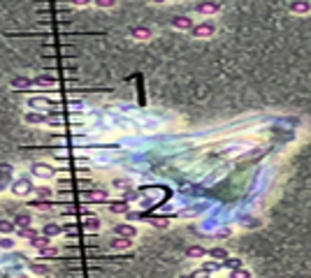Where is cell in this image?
Segmentation results:
<instances>
[{
    "label": "cell",
    "mask_w": 311,
    "mask_h": 278,
    "mask_svg": "<svg viewBox=\"0 0 311 278\" xmlns=\"http://www.w3.org/2000/svg\"><path fill=\"white\" fill-rule=\"evenodd\" d=\"M200 269L205 271L207 276H212V274H216L219 269H223V262H216V260H209V262H205Z\"/></svg>",
    "instance_id": "cell-10"
},
{
    "label": "cell",
    "mask_w": 311,
    "mask_h": 278,
    "mask_svg": "<svg viewBox=\"0 0 311 278\" xmlns=\"http://www.w3.org/2000/svg\"><path fill=\"white\" fill-rule=\"evenodd\" d=\"M46 102H51V100H44V98H33L31 102H28V105L33 107V109H42V112H44V105Z\"/></svg>",
    "instance_id": "cell-21"
},
{
    "label": "cell",
    "mask_w": 311,
    "mask_h": 278,
    "mask_svg": "<svg viewBox=\"0 0 311 278\" xmlns=\"http://www.w3.org/2000/svg\"><path fill=\"white\" fill-rule=\"evenodd\" d=\"M207 278H209V276H207Z\"/></svg>",
    "instance_id": "cell-33"
},
{
    "label": "cell",
    "mask_w": 311,
    "mask_h": 278,
    "mask_svg": "<svg viewBox=\"0 0 311 278\" xmlns=\"http://www.w3.org/2000/svg\"><path fill=\"white\" fill-rule=\"evenodd\" d=\"M205 253H207V250L202 248V246H190V248H188V255L190 257H202Z\"/></svg>",
    "instance_id": "cell-26"
},
{
    "label": "cell",
    "mask_w": 311,
    "mask_h": 278,
    "mask_svg": "<svg viewBox=\"0 0 311 278\" xmlns=\"http://www.w3.org/2000/svg\"><path fill=\"white\" fill-rule=\"evenodd\" d=\"M223 267H225V269H230V271H235V269H242L244 264H242V260H239V257H228V260L223 262Z\"/></svg>",
    "instance_id": "cell-17"
},
{
    "label": "cell",
    "mask_w": 311,
    "mask_h": 278,
    "mask_svg": "<svg viewBox=\"0 0 311 278\" xmlns=\"http://www.w3.org/2000/svg\"><path fill=\"white\" fill-rule=\"evenodd\" d=\"M190 35L193 38H212V35H216V26L212 21H202L190 30Z\"/></svg>",
    "instance_id": "cell-2"
},
{
    "label": "cell",
    "mask_w": 311,
    "mask_h": 278,
    "mask_svg": "<svg viewBox=\"0 0 311 278\" xmlns=\"http://www.w3.org/2000/svg\"><path fill=\"white\" fill-rule=\"evenodd\" d=\"M5 274H7V278H28V276H23L21 271H16V269H7Z\"/></svg>",
    "instance_id": "cell-29"
},
{
    "label": "cell",
    "mask_w": 311,
    "mask_h": 278,
    "mask_svg": "<svg viewBox=\"0 0 311 278\" xmlns=\"http://www.w3.org/2000/svg\"><path fill=\"white\" fill-rule=\"evenodd\" d=\"M61 232H63V227L56 225V223H46V225L42 227V234H44V237H49V239H51V237H58Z\"/></svg>",
    "instance_id": "cell-9"
},
{
    "label": "cell",
    "mask_w": 311,
    "mask_h": 278,
    "mask_svg": "<svg viewBox=\"0 0 311 278\" xmlns=\"http://www.w3.org/2000/svg\"><path fill=\"white\" fill-rule=\"evenodd\" d=\"M31 271L38 274V276H46V274H49V267L42 262H31Z\"/></svg>",
    "instance_id": "cell-18"
},
{
    "label": "cell",
    "mask_w": 311,
    "mask_h": 278,
    "mask_svg": "<svg viewBox=\"0 0 311 278\" xmlns=\"http://www.w3.org/2000/svg\"><path fill=\"white\" fill-rule=\"evenodd\" d=\"M42 234V230H35V227H21V230H16V237L19 239H28V241H35Z\"/></svg>",
    "instance_id": "cell-6"
},
{
    "label": "cell",
    "mask_w": 311,
    "mask_h": 278,
    "mask_svg": "<svg viewBox=\"0 0 311 278\" xmlns=\"http://www.w3.org/2000/svg\"><path fill=\"white\" fill-rule=\"evenodd\" d=\"M172 26L179 28V30H193V28H195L188 16H175V19H172Z\"/></svg>",
    "instance_id": "cell-7"
},
{
    "label": "cell",
    "mask_w": 311,
    "mask_h": 278,
    "mask_svg": "<svg viewBox=\"0 0 311 278\" xmlns=\"http://www.w3.org/2000/svg\"><path fill=\"white\" fill-rule=\"evenodd\" d=\"M0 248H2V250H12V248H14V239H9V237H0Z\"/></svg>",
    "instance_id": "cell-23"
},
{
    "label": "cell",
    "mask_w": 311,
    "mask_h": 278,
    "mask_svg": "<svg viewBox=\"0 0 311 278\" xmlns=\"http://www.w3.org/2000/svg\"><path fill=\"white\" fill-rule=\"evenodd\" d=\"M58 255V248H53V246H49V248L40 250V257H56Z\"/></svg>",
    "instance_id": "cell-28"
},
{
    "label": "cell",
    "mask_w": 311,
    "mask_h": 278,
    "mask_svg": "<svg viewBox=\"0 0 311 278\" xmlns=\"http://www.w3.org/2000/svg\"><path fill=\"white\" fill-rule=\"evenodd\" d=\"M181 278H193V276H181Z\"/></svg>",
    "instance_id": "cell-32"
},
{
    "label": "cell",
    "mask_w": 311,
    "mask_h": 278,
    "mask_svg": "<svg viewBox=\"0 0 311 278\" xmlns=\"http://www.w3.org/2000/svg\"><path fill=\"white\" fill-rule=\"evenodd\" d=\"M31 86H33L31 79H21V77L12 81V88H31Z\"/></svg>",
    "instance_id": "cell-20"
},
{
    "label": "cell",
    "mask_w": 311,
    "mask_h": 278,
    "mask_svg": "<svg viewBox=\"0 0 311 278\" xmlns=\"http://www.w3.org/2000/svg\"><path fill=\"white\" fill-rule=\"evenodd\" d=\"M195 9L200 14H216L221 12V2H197Z\"/></svg>",
    "instance_id": "cell-5"
},
{
    "label": "cell",
    "mask_w": 311,
    "mask_h": 278,
    "mask_svg": "<svg viewBox=\"0 0 311 278\" xmlns=\"http://www.w3.org/2000/svg\"><path fill=\"white\" fill-rule=\"evenodd\" d=\"M0 278H7V274H5V271H0Z\"/></svg>",
    "instance_id": "cell-31"
},
{
    "label": "cell",
    "mask_w": 311,
    "mask_h": 278,
    "mask_svg": "<svg viewBox=\"0 0 311 278\" xmlns=\"http://www.w3.org/2000/svg\"><path fill=\"white\" fill-rule=\"evenodd\" d=\"M130 246H133V241H130V239H121V237H116V239H112V248L128 250Z\"/></svg>",
    "instance_id": "cell-16"
},
{
    "label": "cell",
    "mask_w": 311,
    "mask_h": 278,
    "mask_svg": "<svg viewBox=\"0 0 311 278\" xmlns=\"http://www.w3.org/2000/svg\"><path fill=\"white\" fill-rule=\"evenodd\" d=\"M133 38L137 40H146V38H151V30H146V28H139V30H133Z\"/></svg>",
    "instance_id": "cell-25"
},
{
    "label": "cell",
    "mask_w": 311,
    "mask_h": 278,
    "mask_svg": "<svg viewBox=\"0 0 311 278\" xmlns=\"http://www.w3.org/2000/svg\"><path fill=\"white\" fill-rule=\"evenodd\" d=\"M230 278H251V271L249 269H235V271H230Z\"/></svg>",
    "instance_id": "cell-24"
},
{
    "label": "cell",
    "mask_w": 311,
    "mask_h": 278,
    "mask_svg": "<svg viewBox=\"0 0 311 278\" xmlns=\"http://www.w3.org/2000/svg\"><path fill=\"white\" fill-rule=\"evenodd\" d=\"M290 12H295V14H309L311 2H290Z\"/></svg>",
    "instance_id": "cell-12"
},
{
    "label": "cell",
    "mask_w": 311,
    "mask_h": 278,
    "mask_svg": "<svg viewBox=\"0 0 311 278\" xmlns=\"http://www.w3.org/2000/svg\"><path fill=\"white\" fill-rule=\"evenodd\" d=\"M12 195L14 197H26L35 193V186H33V176H19L16 181H12Z\"/></svg>",
    "instance_id": "cell-1"
},
{
    "label": "cell",
    "mask_w": 311,
    "mask_h": 278,
    "mask_svg": "<svg viewBox=\"0 0 311 278\" xmlns=\"http://www.w3.org/2000/svg\"><path fill=\"white\" fill-rule=\"evenodd\" d=\"M26 120H28V123H35V125H38V123H44V114H26Z\"/></svg>",
    "instance_id": "cell-22"
},
{
    "label": "cell",
    "mask_w": 311,
    "mask_h": 278,
    "mask_svg": "<svg viewBox=\"0 0 311 278\" xmlns=\"http://www.w3.org/2000/svg\"><path fill=\"white\" fill-rule=\"evenodd\" d=\"M109 211L112 213H130V206L126 199H121V202H112L109 204Z\"/></svg>",
    "instance_id": "cell-13"
},
{
    "label": "cell",
    "mask_w": 311,
    "mask_h": 278,
    "mask_svg": "<svg viewBox=\"0 0 311 278\" xmlns=\"http://www.w3.org/2000/svg\"><path fill=\"white\" fill-rule=\"evenodd\" d=\"M207 253H209V257H212V260H216V262H225V260L230 257L225 248H212V250H207Z\"/></svg>",
    "instance_id": "cell-11"
},
{
    "label": "cell",
    "mask_w": 311,
    "mask_h": 278,
    "mask_svg": "<svg viewBox=\"0 0 311 278\" xmlns=\"http://www.w3.org/2000/svg\"><path fill=\"white\" fill-rule=\"evenodd\" d=\"M31 223H33V213H16L14 216V225H19V230L21 227H31Z\"/></svg>",
    "instance_id": "cell-8"
},
{
    "label": "cell",
    "mask_w": 311,
    "mask_h": 278,
    "mask_svg": "<svg viewBox=\"0 0 311 278\" xmlns=\"http://www.w3.org/2000/svg\"><path fill=\"white\" fill-rule=\"evenodd\" d=\"M35 195H38L40 199H49V197H51V190L42 186V188H35Z\"/></svg>",
    "instance_id": "cell-27"
},
{
    "label": "cell",
    "mask_w": 311,
    "mask_h": 278,
    "mask_svg": "<svg viewBox=\"0 0 311 278\" xmlns=\"http://www.w3.org/2000/svg\"><path fill=\"white\" fill-rule=\"evenodd\" d=\"M12 172H14L12 165H0V181H2V183H9V181H12Z\"/></svg>",
    "instance_id": "cell-15"
},
{
    "label": "cell",
    "mask_w": 311,
    "mask_h": 278,
    "mask_svg": "<svg viewBox=\"0 0 311 278\" xmlns=\"http://www.w3.org/2000/svg\"><path fill=\"white\" fill-rule=\"evenodd\" d=\"M0 234H5V237H9V234H16L14 220H0Z\"/></svg>",
    "instance_id": "cell-14"
},
{
    "label": "cell",
    "mask_w": 311,
    "mask_h": 278,
    "mask_svg": "<svg viewBox=\"0 0 311 278\" xmlns=\"http://www.w3.org/2000/svg\"><path fill=\"white\" fill-rule=\"evenodd\" d=\"M33 246H35V248L38 250H44V248H49V237H44V234H40L38 239L35 241H31Z\"/></svg>",
    "instance_id": "cell-19"
},
{
    "label": "cell",
    "mask_w": 311,
    "mask_h": 278,
    "mask_svg": "<svg viewBox=\"0 0 311 278\" xmlns=\"http://www.w3.org/2000/svg\"><path fill=\"white\" fill-rule=\"evenodd\" d=\"M114 232H116V237H121V239H130V241H133L137 237V227L128 225V223H121V225L114 227Z\"/></svg>",
    "instance_id": "cell-4"
},
{
    "label": "cell",
    "mask_w": 311,
    "mask_h": 278,
    "mask_svg": "<svg viewBox=\"0 0 311 278\" xmlns=\"http://www.w3.org/2000/svg\"><path fill=\"white\" fill-rule=\"evenodd\" d=\"M31 174L33 176H38V179H53L56 176V169L51 165H44V162H35L31 167Z\"/></svg>",
    "instance_id": "cell-3"
},
{
    "label": "cell",
    "mask_w": 311,
    "mask_h": 278,
    "mask_svg": "<svg viewBox=\"0 0 311 278\" xmlns=\"http://www.w3.org/2000/svg\"><path fill=\"white\" fill-rule=\"evenodd\" d=\"M95 5H98V7H114L116 2H112V0H109V2H107V0H98Z\"/></svg>",
    "instance_id": "cell-30"
}]
</instances>
